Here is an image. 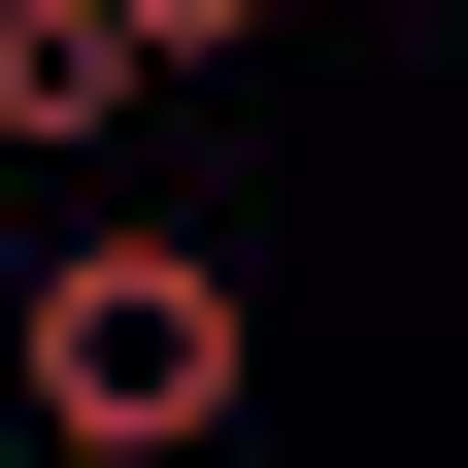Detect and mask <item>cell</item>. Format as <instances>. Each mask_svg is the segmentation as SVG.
<instances>
[{
    "instance_id": "obj_2",
    "label": "cell",
    "mask_w": 468,
    "mask_h": 468,
    "mask_svg": "<svg viewBox=\"0 0 468 468\" xmlns=\"http://www.w3.org/2000/svg\"><path fill=\"white\" fill-rule=\"evenodd\" d=\"M234 34H268V0H134V68H234Z\"/></svg>"
},
{
    "instance_id": "obj_1",
    "label": "cell",
    "mask_w": 468,
    "mask_h": 468,
    "mask_svg": "<svg viewBox=\"0 0 468 468\" xmlns=\"http://www.w3.org/2000/svg\"><path fill=\"white\" fill-rule=\"evenodd\" d=\"M0 401H34V468H201L234 401H268V302H234L201 234H68V268L0 302Z\"/></svg>"
}]
</instances>
